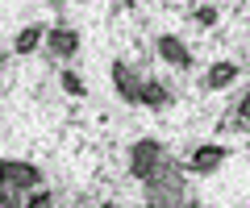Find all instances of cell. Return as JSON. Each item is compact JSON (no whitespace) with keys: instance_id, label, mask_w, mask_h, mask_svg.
I'll return each instance as SVG.
<instances>
[{"instance_id":"obj_1","label":"cell","mask_w":250,"mask_h":208,"mask_svg":"<svg viewBox=\"0 0 250 208\" xmlns=\"http://www.w3.org/2000/svg\"><path fill=\"white\" fill-rule=\"evenodd\" d=\"M163 167H171V154H167V146H163L159 137H142V142L129 146V175H134V179L146 183V179H154Z\"/></svg>"},{"instance_id":"obj_2","label":"cell","mask_w":250,"mask_h":208,"mask_svg":"<svg viewBox=\"0 0 250 208\" xmlns=\"http://www.w3.org/2000/svg\"><path fill=\"white\" fill-rule=\"evenodd\" d=\"M146 208H184V188H179L175 167H163L154 179H146Z\"/></svg>"},{"instance_id":"obj_3","label":"cell","mask_w":250,"mask_h":208,"mask_svg":"<svg viewBox=\"0 0 250 208\" xmlns=\"http://www.w3.org/2000/svg\"><path fill=\"white\" fill-rule=\"evenodd\" d=\"M4 183L9 191H34L42 188V167L25 163V158H4Z\"/></svg>"},{"instance_id":"obj_4","label":"cell","mask_w":250,"mask_h":208,"mask_svg":"<svg viewBox=\"0 0 250 208\" xmlns=\"http://www.w3.org/2000/svg\"><path fill=\"white\" fill-rule=\"evenodd\" d=\"M42 50L50 58H75V50H80V29L71 25H50L42 38Z\"/></svg>"},{"instance_id":"obj_5","label":"cell","mask_w":250,"mask_h":208,"mask_svg":"<svg viewBox=\"0 0 250 208\" xmlns=\"http://www.w3.org/2000/svg\"><path fill=\"white\" fill-rule=\"evenodd\" d=\"M154 50H159V58L167 67H179V71L192 67V50H188V42L175 38V34H159V38H154Z\"/></svg>"},{"instance_id":"obj_6","label":"cell","mask_w":250,"mask_h":208,"mask_svg":"<svg viewBox=\"0 0 250 208\" xmlns=\"http://www.w3.org/2000/svg\"><path fill=\"white\" fill-rule=\"evenodd\" d=\"M225 158H229V150H225V146L205 142V146H196V150H192V158H188V171H192V175H213L217 167L225 163Z\"/></svg>"},{"instance_id":"obj_7","label":"cell","mask_w":250,"mask_h":208,"mask_svg":"<svg viewBox=\"0 0 250 208\" xmlns=\"http://www.w3.org/2000/svg\"><path fill=\"white\" fill-rule=\"evenodd\" d=\"M113 88H117V96H121L125 104H138V88H142V75H138L129 63H125V58H117V63H113Z\"/></svg>"},{"instance_id":"obj_8","label":"cell","mask_w":250,"mask_h":208,"mask_svg":"<svg viewBox=\"0 0 250 208\" xmlns=\"http://www.w3.org/2000/svg\"><path fill=\"white\" fill-rule=\"evenodd\" d=\"M171 88L167 83H159V79H142V88H138V104L142 109H171Z\"/></svg>"},{"instance_id":"obj_9","label":"cell","mask_w":250,"mask_h":208,"mask_svg":"<svg viewBox=\"0 0 250 208\" xmlns=\"http://www.w3.org/2000/svg\"><path fill=\"white\" fill-rule=\"evenodd\" d=\"M233 79H238V63H213L205 75H200V88L205 92H221V88H229Z\"/></svg>"},{"instance_id":"obj_10","label":"cell","mask_w":250,"mask_h":208,"mask_svg":"<svg viewBox=\"0 0 250 208\" xmlns=\"http://www.w3.org/2000/svg\"><path fill=\"white\" fill-rule=\"evenodd\" d=\"M42 38H46L42 25H25L17 38H13V55H34L38 46H42Z\"/></svg>"},{"instance_id":"obj_11","label":"cell","mask_w":250,"mask_h":208,"mask_svg":"<svg viewBox=\"0 0 250 208\" xmlns=\"http://www.w3.org/2000/svg\"><path fill=\"white\" fill-rule=\"evenodd\" d=\"M59 83H62L67 96H88V88H83V79H80L75 71H59Z\"/></svg>"},{"instance_id":"obj_12","label":"cell","mask_w":250,"mask_h":208,"mask_svg":"<svg viewBox=\"0 0 250 208\" xmlns=\"http://www.w3.org/2000/svg\"><path fill=\"white\" fill-rule=\"evenodd\" d=\"M25 208H54V196H50L46 188H34V191L25 196Z\"/></svg>"},{"instance_id":"obj_13","label":"cell","mask_w":250,"mask_h":208,"mask_svg":"<svg viewBox=\"0 0 250 208\" xmlns=\"http://www.w3.org/2000/svg\"><path fill=\"white\" fill-rule=\"evenodd\" d=\"M217 17H221V13H217L213 4H200V9H196V25H205V29L217 25Z\"/></svg>"},{"instance_id":"obj_14","label":"cell","mask_w":250,"mask_h":208,"mask_svg":"<svg viewBox=\"0 0 250 208\" xmlns=\"http://www.w3.org/2000/svg\"><path fill=\"white\" fill-rule=\"evenodd\" d=\"M0 208H25V200H17V191H4L0 196Z\"/></svg>"},{"instance_id":"obj_15","label":"cell","mask_w":250,"mask_h":208,"mask_svg":"<svg viewBox=\"0 0 250 208\" xmlns=\"http://www.w3.org/2000/svg\"><path fill=\"white\" fill-rule=\"evenodd\" d=\"M238 121H250V92L238 100Z\"/></svg>"},{"instance_id":"obj_16","label":"cell","mask_w":250,"mask_h":208,"mask_svg":"<svg viewBox=\"0 0 250 208\" xmlns=\"http://www.w3.org/2000/svg\"><path fill=\"white\" fill-rule=\"evenodd\" d=\"M9 191V183H4V158H0V196Z\"/></svg>"},{"instance_id":"obj_17","label":"cell","mask_w":250,"mask_h":208,"mask_svg":"<svg viewBox=\"0 0 250 208\" xmlns=\"http://www.w3.org/2000/svg\"><path fill=\"white\" fill-rule=\"evenodd\" d=\"M96 208H117V204H96Z\"/></svg>"}]
</instances>
